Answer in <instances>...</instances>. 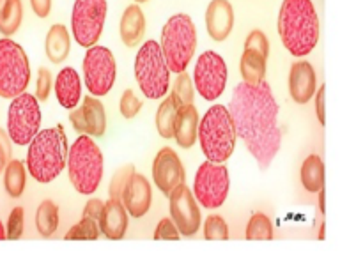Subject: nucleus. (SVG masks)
I'll list each match as a JSON object with an SVG mask.
<instances>
[{"label":"nucleus","mask_w":363,"mask_h":260,"mask_svg":"<svg viewBox=\"0 0 363 260\" xmlns=\"http://www.w3.org/2000/svg\"><path fill=\"white\" fill-rule=\"evenodd\" d=\"M227 110L234 120L236 137L266 170L279 154L282 133L279 128V103L266 80L259 85L240 84L234 87Z\"/></svg>","instance_id":"obj_1"},{"label":"nucleus","mask_w":363,"mask_h":260,"mask_svg":"<svg viewBox=\"0 0 363 260\" xmlns=\"http://www.w3.org/2000/svg\"><path fill=\"white\" fill-rule=\"evenodd\" d=\"M277 27L293 57H307L319 41V18L312 0H284Z\"/></svg>","instance_id":"obj_2"},{"label":"nucleus","mask_w":363,"mask_h":260,"mask_svg":"<svg viewBox=\"0 0 363 260\" xmlns=\"http://www.w3.org/2000/svg\"><path fill=\"white\" fill-rule=\"evenodd\" d=\"M67 137L62 124L43 130L28 144L27 170L38 183H52L62 174L67 162Z\"/></svg>","instance_id":"obj_3"},{"label":"nucleus","mask_w":363,"mask_h":260,"mask_svg":"<svg viewBox=\"0 0 363 260\" xmlns=\"http://www.w3.org/2000/svg\"><path fill=\"white\" fill-rule=\"evenodd\" d=\"M197 140L209 162L225 163L236 147V128L227 106L215 105L199 120Z\"/></svg>","instance_id":"obj_4"},{"label":"nucleus","mask_w":363,"mask_h":260,"mask_svg":"<svg viewBox=\"0 0 363 260\" xmlns=\"http://www.w3.org/2000/svg\"><path fill=\"white\" fill-rule=\"evenodd\" d=\"M162 55L170 73H183L197 50V28L188 14H174L167 20L160 41Z\"/></svg>","instance_id":"obj_5"},{"label":"nucleus","mask_w":363,"mask_h":260,"mask_svg":"<svg viewBox=\"0 0 363 260\" xmlns=\"http://www.w3.org/2000/svg\"><path fill=\"white\" fill-rule=\"evenodd\" d=\"M67 174L74 190L92 195L103 179V154L89 135H80L67 151Z\"/></svg>","instance_id":"obj_6"},{"label":"nucleus","mask_w":363,"mask_h":260,"mask_svg":"<svg viewBox=\"0 0 363 260\" xmlns=\"http://www.w3.org/2000/svg\"><path fill=\"white\" fill-rule=\"evenodd\" d=\"M135 78L147 99L165 98L170 87V71L158 41H145L135 57Z\"/></svg>","instance_id":"obj_7"},{"label":"nucleus","mask_w":363,"mask_h":260,"mask_svg":"<svg viewBox=\"0 0 363 260\" xmlns=\"http://www.w3.org/2000/svg\"><path fill=\"white\" fill-rule=\"evenodd\" d=\"M30 81V62L18 43L0 39V98L13 99L25 92Z\"/></svg>","instance_id":"obj_8"},{"label":"nucleus","mask_w":363,"mask_h":260,"mask_svg":"<svg viewBox=\"0 0 363 260\" xmlns=\"http://www.w3.org/2000/svg\"><path fill=\"white\" fill-rule=\"evenodd\" d=\"M41 128V108L35 96L21 92L13 98L7 110V135L18 145L30 144Z\"/></svg>","instance_id":"obj_9"},{"label":"nucleus","mask_w":363,"mask_h":260,"mask_svg":"<svg viewBox=\"0 0 363 260\" xmlns=\"http://www.w3.org/2000/svg\"><path fill=\"white\" fill-rule=\"evenodd\" d=\"M106 11V0H74L71 30L78 45L89 48L99 41L105 27Z\"/></svg>","instance_id":"obj_10"},{"label":"nucleus","mask_w":363,"mask_h":260,"mask_svg":"<svg viewBox=\"0 0 363 260\" xmlns=\"http://www.w3.org/2000/svg\"><path fill=\"white\" fill-rule=\"evenodd\" d=\"M194 195L206 209L222 208L229 195V170L223 163L204 162L195 174Z\"/></svg>","instance_id":"obj_11"},{"label":"nucleus","mask_w":363,"mask_h":260,"mask_svg":"<svg viewBox=\"0 0 363 260\" xmlns=\"http://www.w3.org/2000/svg\"><path fill=\"white\" fill-rule=\"evenodd\" d=\"M116 59L105 46H89L84 57V81L91 96L101 98L116 84Z\"/></svg>","instance_id":"obj_12"},{"label":"nucleus","mask_w":363,"mask_h":260,"mask_svg":"<svg viewBox=\"0 0 363 260\" xmlns=\"http://www.w3.org/2000/svg\"><path fill=\"white\" fill-rule=\"evenodd\" d=\"M227 78H229V71H227V64L223 57H220L213 50H208V52L199 57L197 64H195L194 81L199 94L206 101H215L223 94Z\"/></svg>","instance_id":"obj_13"},{"label":"nucleus","mask_w":363,"mask_h":260,"mask_svg":"<svg viewBox=\"0 0 363 260\" xmlns=\"http://www.w3.org/2000/svg\"><path fill=\"white\" fill-rule=\"evenodd\" d=\"M170 198V216L176 223L181 236L191 237L201 229V211L197 200L194 198L190 188L186 184H179L169 193Z\"/></svg>","instance_id":"obj_14"},{"label":"nucleus","mask_w":363,"mask_h":260,"mask_svg":"<svg viewBox=\"0 0 363 260\" xmlns=\"http://www.w3.org/2000/svg\"><path fill=\"white\" fill-rule=\"evenodd\" d=\"M69 123L77 133L101 138L106 131L105 106L94 96H87L82 101L80 108L71 110Z\"/></svg>","instance_id":"obj_15"},{"label":"nucleus","mask_w":363,"mask_h":260,"mask_svg":"<svg viewBox=\"0 0 363 260\" xmlns=\"http://www.w3.org/2000/svg\"><path fill=\"white\" fill-rule=\"evenodd\" d=\"M152 179L158 190L169 197L170 191L186 181V172L174 149L163 147L152 162Z\"/></svg>","instance_id":"obj_16"},{"label":"nucleus","mask_w":363,"mask_h":260,"mask_svg":"<svg viewBox=\"0 0 363 260\" xmlns=\"http://www.w3.org/2000/svg\"><path fill=\"white\" fill-rule=\"evenodd\" d=\"M121 202L126 208L128 215H131L133 218H142V216L147 215L152 202V190L149 181L142 174H131L126 186H124Z\"/></svg>","instance_id":"obj_17"},{"label":"nucleus","mask_w":363,"mask_h":260,"mask_svg":"<svg viewBox=\"0 0 363 260\" xmlns=\"http://www.w3.org/2000/svg\"><path fill=\"white\" fill-rule=\"evenodd\" d=\"M206 28L213 41H225L234 28V9L229 0H211L206 11Z\"/></svg>","instance_id":"obj_18"},{"label":"nucleus","mask_w":363,"mask_h":260,"mask_svg":"<svg viewBox=\"0 0 363 260\" xmlns=\"http://www.w3.org/2000/svg\"><path fill=\"white\" fill-rule=\"evenodd\" d=\"M318 87L315 71L308 60H298L289 71V94L298 105H305L312 99Z\"/></svg>","instance_id":"obj_19"},{"label":"nucleus","mask_w":363,"mask_h":260,"mask_svg":"<svg viewBox=\"0 0 363 260\" xmlns=\"http://www.w3.org/2000/svg\"><path fill=\"white\" fill-rule=\"evenodd\" d=\"M99 232L112 241L123 239L128 229V211L123 202L110 198L99 216Z\"/></svg>","instance_id":"obj_20"},{"label":"nucleus","mask_w":363,"mask_h":260,"mask_svg":"<svg viewBox=\"0 0 363 260\" xmlns=\"http://www.w3.org/2000/svg\"><path fill=\"white\" fill-rule=\"evenodd\" d=\"M55 96L62 108H77L82 98L80 74L74 67H62L55 78Z\"/></svg>","instance_id":"obj_21"},{"label":"nucleus","mask_w":363,"mask_h":260,"mask_svg":"<svg viewBox=\"0 0 363 260\" xmlns=\"http://www.w3.org/2000/svg\"><path fill=\"white\" fill-rule=\"evenodd\" d=\"M197 128H199V112L195 105H183L177 108L176 120H174V138L177 145L183 149L194 147L197 142Z\"/></svg>","instance_id":"obj_22"},{"label":"nucleus","mask_w":363,"mask_h":260,"mask_svg":"<svg viewBox=\"0 0 363 260\" xmlns=\"http://www.w3.org/2000/svg\"><path fill=\"white\" fill-rule=\"evenodd\" d=\"M121 39L128 48H133L142 41L145 34V16L138 4H131L126 7L121 18Z\"/></svg>","instance_id":"obj_23"},{"label":"nucleus","mask_w":363,"mask_h":260,"mask_svg":"<svg viewBox=\"0 0 363 260\" xmlns=\"http://www.w3.org/2000/svg\"><path fill=\"white\" fill-rule=\"evenodd\" d=\"M45 50L46 57H48V60L52 64H62L67 59L71 50V39L69 32H67V28L64 25L55 23L50 27L48 34H46Z\"/></svg>","instance_id":"obj_24"},{"label":"nucleus","mask_w":363,"mask_h":260,"mask_svg":"<svg viewBox=\"0 0 363 260\" xmlns=\"http://www.w3.org/2000/svg\"><path fill=\"white\" fill-rule=\"evenodd\" d=\"M266 62L268 57L262 55L261 52L252 48H245L243 55H241L240 71L243 81L248 85H259L266 77Z\"/></svg>","instance_id":"obj_25"},{"label":"nucleus","mask_w":363,"mask_h":260,"mask_svg":"<svg viewBox=\"0 0 363 260\" xmlns=\"http://www.w3.org/2000/svg\"><path fill=\"white\" fill-rule=\"evenodd\" d=\"M301 184L311 193H318L325 188V163L321 156L311 154L301 165Z\"/></svg>","instance_id":"obj_26"},{"label":"nucleus","mask_w":363,"mask_h":260,"mask_svg":"<svg viewBox=\"0 0 363 260\" xmlns=\"http://www.w3.org/2000/svg\"><path fill=\"white\" fill-rule=\"evenodd\" d=\"M27 184V170L20 159H11L4 169V188L11 198H20Z\"/></svg>","instance_id":"obj_27"},{"label":"nucleus","mask_w":363,"mask_h":260,"mask_svg":"<svg viewBox=\"0 0 363 260\" xmlns=\"http://www.w3.org/2000/svg\"><path fill=\"white\" fill-rule=\"evenodd\" d=\"M23 20L21 0H0V34L6 38L13 35L20 28Z\"/></svg>","instance_id":"obj_28"},{"label":"nucleus","mask_w":363,"mask_h":260,"mask_svg":"<svg viewBox=\"0 0 363 260\" xmlns=\"http://www.w3.org/2000/svg\"><path fill=\"white\" fill-rule=\"evenodd\" d=\"M35 229L43 237H52L59 229V208L55 202L43 200L35 213Z\"/></svg>","instance_id":"obj_29"},{"label":"nucleus","mask_w":363,"mask_h":260,"mask_svg":"<svg viewBox=\"0 0 363 260\" xmlns=\"http://www.w3.org/2000/svg\"><path fill=\"white\" fill-rule=\"evenodd\" d=\"M177 108L179 106L174 101L172 96L163 99L162 105L158 106V112H156V130H158L160 137L165 138V140L174 138V120H176Z\"/></svg>","instance_id":"obj_30"},{"label":"nucleus","mask_w":363,"mask_h":260,"mask_svg":"<svg viewBox=\"0 0 363 260\" xmlns=\"http://www.w3.org/2000/svg\"><path fill=\"white\" fill-rule=\"evenodd\" d=\"M248 241H272L273 239V223L264 213H255L247 225Z\"/></svg>","instance_id":"obj_31"},{"label":"nucleus","mask_w":363,"mask_h":260,"mask_svg":"<svg viewBox=\"0 0 363 260\" xmlns=\"http://www.w3.org/2000/svg\"><path fill=\"white\" fill-rule=\"evenodd\" d=\"M172 99L177 103V106H183V105H191L194 103V81H191L190 74L186 71L177 74L176 81H174V87H172Z\"/></svg>","instance_id":"obj_32"},{"label":"nucleus","mask_w":363,"mask_h":260,"mask_svg":"<svg viewBox=\"0 0 363 260\" xmlns=\"http://www.w3.org/2000/svg\"><path fill=\"white\" fill-rule=\"evenodd\" d=\"M99 223L91 218H82L66 234V241H96L99 237Z\"/></svg>","instance_id":"obj_33"},{"label":"nucleus","mask_w":363,"mask_h":260,"mask_svg":"<svg viewBox=\"0 0 363 260\" xmlns=\"http://www.w3.org/2000/svg\"><path fill=\"white\" fill-rule=\"evenodd\" d=\"M204 237L208 241H227L229 239V227L225 220L218 215L208 216L204 222Z\"/></svg>","instance_id":"obj_34"},{"label":"nucleus","mask_w":363,"mask_h":260,"mask_svg":"<svg viewBox=\"0 0 363 260\" xmlns=\"http://www.w3.org/2000/svg\"><path fill=\"white\" fill-rule=\"evenodd\" d=\"M23 227H25V211L23 208H14L11 211L9 220H7L6 227V239L16 241L23 236Z\"/></svg>","instance_id":"obj_35"},{"label":"nucleus","mask_w":363,"mask_h":260,"mask_svg":"<svg viewBox=\"0 0 363 260\" xmlns=\"http://www.w3.org/2000/svg\"><path fill=\"white\" fill-rule=\"evenodd\" d=\"M142 106H144V101L138 99L131 89H126V91L123 92V96H121L119 110H121V115H123L124 119H133V117H137V113L140 112Z\"/></svg>","instance_id":"obj_36"},{"label":"nucleus","mask_w":363,"mask_h":260,"mask_svg":"<svg viewBox=\"0 0 363 260\" xmlns=\"http://www.w3.org/2000/svg\"><path fill=\"white\" fill-rule=\"evenodd\" d=\"M133 172H135L133 165H126V166H123V169L117 170L116 176L112 177V183H110V188H108L110 198H117V200H121V198H123L124 186H126L128 179H130V176Z\"/></svg>","instance_id":"obj_37"},{"label":"nucleus","mask_w":363,"mask_h":260,"mask_svg":"<svg viewBox=\"0 0 363 260\" xmlns=\"http://www.w3.org/2000/svg\"><path fill=\"white\" fill-rule=\"evenodd\" d=\"M52 85L53 77L48 67H39L38 81H35V99L41 103L46 101L50 98V92H52Z\"/></svg>","instance_id":"obj_38"},{"label":"nucleus","mask_w":363,"mask_h":260,"mask_svg":"<svg viewBox=\"0 0 363 260\" xmlns=\"http://www.w3.org/2000/svg\"><path fill=\"white\" fill-rule=\"evenodd\" d=\"M179 230H177L176 223L172 222V218H163L162 222L158 223L155 232V241H177L179 239Z\"/></svg>","instance_id":"obj_39"},{"label":"nucleus","mask_w":363,"mask_h":260,"mask_svg":"<svg viewBox=\"0 0 363 260\" xmlns=\"http://www.w3.org/2000/svg\"><path fill=\"white\" fill-rule=\"evenodd\" d=\"M245 48H252V50H257L261 52L262 55L268 57L269 55V41L266 38V34L259 28L252 30L250 34L247 35V41H245Z\"/></svg>","instance_id":"obj_40"},{"label":"nucleus","mask_w":363,"mask_h":260,"mask_svg":"<svg viewBox=\"0 0 363 260\" xmlns=\"http://www.w3.org/2000/svg\"><path fill=\"white\" fill-rule=\"evenodd\" d=\"M11 154H13V149H11V138L9 135L0 128V174H2L4 169H6Z\"/></svg>","instance_id":"obj_41"},{"label":"nucleus","mask_w":363,"mask_h":260,"mask_svg":"<svg viewBox=\"0 0 363 260\" xmlns=\"http://www.w3.org/2000/svg\"><path fill=\"white\" fill-rule=\"evenodd\" d=\"M103 208H105V202L99 200V198H91L84 208V218H91V220H96V222H99V216H101Z\"/></svg>","instance_id":"obj_42"},{"label":"nucleus","mask_w":363,"mask_h":260,"mask_svg":"<svg viewBox=\"0 0 363 260\" xmlns=\"http://www.w3.org/2000/svg\"><path fill=\"white\" fill-rule=\"evenodd\" d=\"M325 99H326V85H321V89L315 94V113H318L319 123L325 126L326 113H325Z\"/></svg>","instance_id":"obj_43"},{"label":"nucleus","mask_w":363,"mask_h":260,"mask_svg":"<svg viewBox=\"0 0 363 260\" xmlns=\"http://www.w3.org/2000/svg\"><path fill=\"white\" fill-rule=\"evenodd\" d=\"M30 6L39 18H46L52 11V0H30Z\"/></svg>","instance_id":"obj_44"},{"label":"nucleus","mask_w":363,"mask_h":260,"mask_svg":"<svg viewBox=\"0 0 363 260\" xmlns=\"http://www.w3.org/2000/svg\"><path fill=\"white\" fill-rule=\"evenodd\" d=\"M318 193H319V208H321V213H325V188H321Z\"/></svg>","instance_id":"obj_45"},{"label":"nucleus","mask_w":363,"mask_h":260,"mask_svg":"<svg viewBox=\"0 0 363 260\" xmlns=\"http://www.w3.org/2000/svg\"><path fill=\"white\" fill-rule=\"evenodd\" d=\"M4 239H6V229H4L2 222H0V241H4Z\"/></svg>","instance_id":"obj_46"},{"label":"nucleus","mask_w":363,"mask_h":260,"mask_svg":"<svg viewBox=\"0 0 363 260\" xmlns=\"http://www.w3.org/2000/svg\"><path fill=\"white\" fill-rule=\"evenodd\" d=\"M319 239H325V225H321V232H319Z\"/></svg>","instance_id":"obj_47"},{"label":"nucleus","mask_w":363,"mask_h":260,"mask_svg":"<svg viewBox=\"0 0 363 260\" xmlns=\"http://www.w3.org/2000/svg\"><path fill=\"white\" fill-rule=\"evenodd\" d=\"M144 2H147V0H135V4H144Z\"/></svg>","instance_id":"obj_48"}]
</instances>
